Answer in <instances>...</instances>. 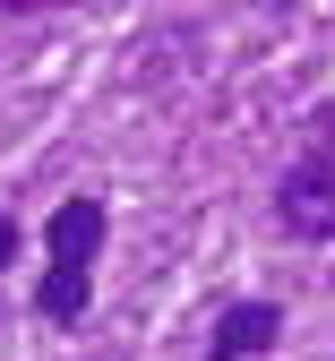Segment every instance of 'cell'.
<instances>
[{
	"mask_svg": "<svg viewBox=\"0 0 335 361\" xmlns=\"http://www.w3.org/2000/svg\"><path fill=\"white\" fill-rule=\"evenodd\" d=\"M275 336H284L275 301H232L215 319V336H207V361H258V353H275Z\"/></svg>",
	"mask_w": 335,
	"mask_h": 361,
	"instance_id": "3",
	"label": "cell"
},
{
	"mask_svg": "<svg viewBox=\"0 0 335 361\" xmlns=\"http://www.w3.org/2000/svg\"><path fill=\"white\" fill-rule=\"evenodd\" d=\"M9 258H18V224L0 215V267H9Z\"/></svg>",
	"mask_w": 335,
	"mask_h": 361,
	"instance_id": "4",
	"label": "cell"
},
{
	"mask_svg": "<svg viewBox=\"0 0 335 361\" xmlns=\"http://www.w3.org/2000/svg\"><path fill=\"white\" fill-rule=\"evenodd\" d=\"M0 9H9V18H26V9H61V0H0Z\"/></svg>",
	"mask_w": 335,
	"mask_h": 361,
	"instance_id": "5",
	"label": "cell"
},
{
	"mask_svg": "<svg viewBox=\"0 0 335 361\" xmlns=\"http://www.w3.org/2000/svg\"><path fill=\"white\" fill-rule=\"evenodd\" d=\"M0 319H9V301H0Z\"/></svg>",
	"mask_w": 335,
	"mask_h": 361,
	"instance_id": "6",
	"label": "cell"
},
{
	"mask_svg": "<svg viewBox=\"0 0 335 361\" xmlns=\"http://www.w3.org/2000/svg\"><path fill=\"white\" fill-rule=\"evenodd\" d=\"M275 224L293 241H335V112L310 121V155L275 180Z\"/></svg>",
	"mask_w": 335,
	"mask_h": 361,
	"instance_id": "2",
	"label": "cell"
},
{
	"mask_svg": "<svg viewBox=\"0 0 335 361\" xmlns=\"http://www.w3.org/2000/svg\"><path fill=\"white\" fill-rule=\"evenodd\" d=\"M43 241H52V276H43L35 310L52 327H78L86 301H95V250H104V198H61L52 224H43Z\"/></svg>",
	"mask_w": 335,
	"mask_h": 361,
	"instance_id": "1",
	"label": "cell"
}]
</instances>
